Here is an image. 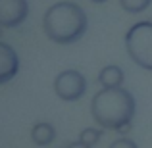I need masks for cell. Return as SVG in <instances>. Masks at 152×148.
I'll return each instance as SVG.
<instances>
[{
	"label": "cell",
	"mask_w": 152,
	"mask_h": 148,
	"mask_svg": "<svg viewBox=\"0 0 152 148\" xmlns=\"http://www.w3.org/2000/svg\"><path fill=\"white\" fill-rule=\"evenodd\" d=\"M125 50L137 66L152 71V21H139L127 31Z\"/></svg>",
	"instance_id": "3957f363"
},
{
	"label": "cell",
	"mask_w": 152,
	"mask_h": 148,
	"mask_svg": "<svg viewBox=\"0 0 152 148\" xmlns=\"http://www.w3.org/2000/svg\"><path fill=\"white\" fill-rule=\"evenodd\" d=\"M87 14L75 2H56L46 10L42 27L50 41L58 44H71L87 31Z\"/></svg>",
	"instance_id": "7a4b0ae2"
},
{
	"label": "cell",
	"mask_w": 152,
	"mask_h": 148,
	"mask_svg": "<svg viewBox=\"0 0 152 148\" xmlns=\"http://www.w3.org/2000/svg\"><path fill=\"white\" fill-rule=\"evenodd\" d=\"M29 14L27 0H0V25L4 29L18 27Z\"/></svg>",
	"instance_id": "5b68a950"
},
{
	"label": "cell",
	"mask_w": 152,
	"mask_h": 148,
	"mask_svg": "<svg viewBox=\"0 0 152 148\" xmlns=\"http://www.w3.org/2000/svg\"><path fill=\"white\" fill-rule=\"evenodd\" d=\"M123 69L119 66H106L98 73V83L102 85V89H119L123 85Z\"/></svg>",
	"instance_id": "52a82bcc"
},
{
	"label": "cell",
	"mask_w": 152,
	"mask_h": 148,
	"mask_svg": "<svg viewBox=\"0 0 152 148\" xmlns=\"http://www.w3.org/2000/svg\"><path fill=\"white\" fill-rule=\"evenodd\" d=\"M66 148H93V146H87V144H83L81 141H75V142H69Z\"/></svg>",
	"instance_id": "7c38bea8"
},
{
	"label": "cell",
	"mask_w": 152,
	"mask_h": 148,
	"mask_svg": "<svg viewBox=\"0 0 152 148\" xmlns=\"http://www.w3.org/2000/svg\"><path fill=\"white\" fill-rule=\"evenodd\" d=\"M19 71V58L10 44L0 41V85L12 81Z\"/></svg>",
	"instance_id": "8992f818"
},
{
	"label": "cell",
	"mask_w": 152,
	"mask_h": 148,
	"mask_svg": "<svg viewBox=\"0 0 152 148\" xmlns=\"http://www.w3.org/2000/svg\"><path fill=\"white\" fill-rule=\"evenodd\" d=\"M31 139L37 146H48L56 139V129L46 121H39L31 129Z\"/></svg>",
	"instance_id": "ba28073f"
},
{
	"label": "cell",
	"mask_w": 152,
	"mask_h": 148,
	"mask_svg": "<svg viewBox=\"0 0 152 148\" xmlns=\"http://www.w3.org/2000/svg\"><path fill=\"white\" fill-rule=\"evenodd\" d=\"M100 139H102V131L94 129V127H87V129H83L81 135H79V141L87 146H94Z\"/></svg>",
	"instance_id": "9c48e42d"
},
{
	"label": "cell",
	"mask_w": 152,
	"mask_h": 148,
	"mask_svg": "<svg viewBox=\"0 0 152 148\" xmlns=\"http://www.w3.org/2000/svg\"><path fill=\"white\" fill-rule=\"evenodd\" d=\"M2 29H4V27H2V25H0V41H2V33H4V31H2Z\"/></svg>",
	"instance_id": "4fadbf2b"
},
{
	"label": "cell",
	"mask_w": 152,
	"mask_h": 148,
	"mask_svg": "<svg viewBox=\"0 0 152 148\" xmlns=\"http://www.w3.org/2000/svg\"><path fill=\"white\" fill-rule=\"evenodd\" d=\"M110 148H139L137 146V142L135 141H131V139H115L114 142L110 144Z\"/></svg>",
	"instance_id": "8fae6325"
},
{
	"label": "cell",
	"mask_w": 152,
	"mask_h": 148,
	"mask_svg": "<svg viewBox=\"0 0 152 148\" xmlns=\"http://www.w3.org/2000/svg\"><path fill=\"white\" fill-rule=\"evenodd\" d=\"M54 93L66 102H75L87 93V79L77 69H66L56 75Z\"/></svg>",
	"instance_id": "277c9868"
},
{
	"label": "cell",
	"mask_w": 152,
	"mask_h": 148,
	"mask_svg": "<svg viewBox=\"0 0 152 148\" xmlns=\"http://www.w3.org/2000/svg\"><path fill=\"white\" fill-rule=\"evenodd\" d=\"M135 98L123 87L119 89H102L91 100V114L93 119L102 129L119 131L129 125L135 115Z\"/></svg>",
	"instance_id": "6da1fadb"
},
{
	"label": "cell",
	"mask_w": 152,
	"mask_h": 148,
	"mask_svg": "<svg viewBox=\"0 0 152 148\" xmlns=\"http://www.w3.org/2000/svg\"><path fill=\"white\" fill-rule=\"evenodd\" d=\"M93 2H96V4H102V2H106V0H93Z\"/></svg>",
	"instance_id": "5bb4252c"
},
{
	"label": "cell",
	"mask_w": 152,
	"mask_h": 148,
	"mask_svg": "<svg viewBox=\"0 0 152 148\" xmlns=\"http://www.w3.org/2000/svg\"><path fill=\"white\" fill-rule=\"evenodd\" d=\"M119 2H121V8L125 12H129V14H141V12H145L150 6L152 0H119Z\"/></svg>",
	"instance_id": "30bf717a"
}]
</instances>
